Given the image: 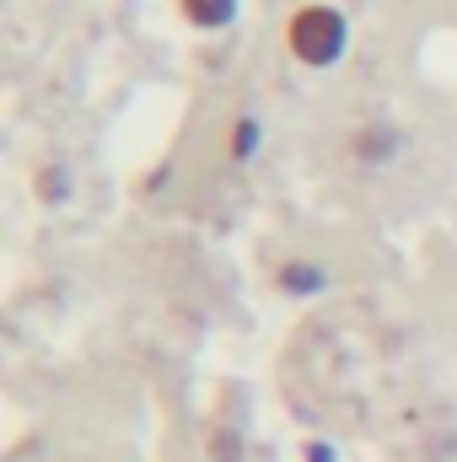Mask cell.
<instances>
[{
    "instance_id": "obj_1",
    "label": "cell",
    "mask_w": 457,
    "mask_h": 462,
    "mask_svg": "<svg viewBox=\"0 0 457 462\" xmlns=\"http://www.w3.org/2000/svg\"><path fill=\"white\" fill-rule=\"evenodd\" d=\"M344 16L334 5H307L291 16V54L302 65H334L344 54Z\"/></svg>"
},
{
    "instance_id": "obj_2",
    "label": "cell",
    "mask_w": 457,
    "mask_h": 462,
    "mask_svg": "<svg viewBox=\"0 0 457 462\" xmlns=\"http://www.w3.org/2000/svg\"><path fill=\"white\" fill-rule=\"evenodd\" d=\"M393 145H398V140H393V129H387V124H366V129L355 134V156H360V162H371V167H377V162H387V156H393Z\"/></svg>"
},
{
    "instance_id": "obj_3",
    "label": "cell",
    "mask_w": 457,
    "mask_h": 462,
    "mask_svg": "<svg viewBox=\"0 0 457 462\" xmlns=\"http://www.w3.org/2000/svg\"><path fill=\"white\" fill-rule=\"evenodd\" d=\"M178 5H183V16L200 22V27H227L231 11H237V0H178Z\"/></svg>"
},
{
    "instance_id": "obj_4",
    "label": "cell",
    "mask_w": 457,
    "mask_h": 462,
    "mask_svg": "<svg viewBox=\"0 0 457 462\" xmlns=\"http://www.w3.org/2000/svg\"><path fill=\"white\" fill-rule=\"evenodd\" d=\"M253 145H258V118H237V129H231V162H247Z\"/></svg>"
},
{
    "instance_id": "obj_5",
    "label": "cell",
    "mask_w": 457,
    "mask_h": 462,
    "mask_svg": "<svg viewBox=\"0 0 457 462\" xmlns=\"http://www.w3.org/2000/svg\"><path fill=\"white\" fill-rule=\"evenodd\" d=\"M280 285L302 296V291H312V285H318V269H302V263H285V269H280Z\"/></svg>"
}]
</instances>
